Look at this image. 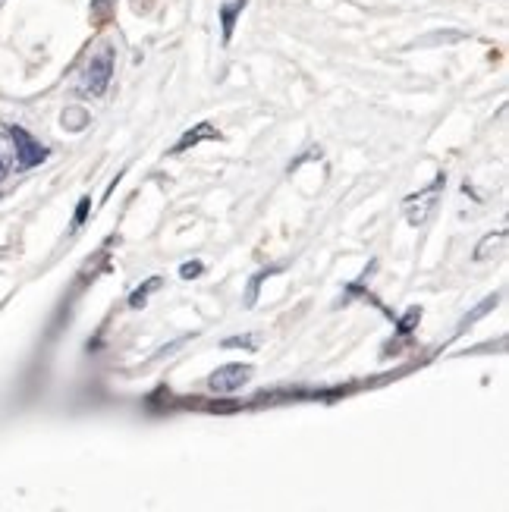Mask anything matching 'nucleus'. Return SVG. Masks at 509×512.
Returning a JSON list of instances; mask_svg holds the SVG:
<instances>
[{"instance_id": "1", "label": "nucleus", "mask_w": 509, "mask_h": 512, "mask_svg": "<svg viewBox=\"0 0 509 512\" xmlns=\"http://www.w3.org/2000/svg\"><path fill=\"white\" fill-rule=\"evenodd\" d=\"M110 76H114V48H110V44H101V48L88 57L85 70L79 76V92L101 98L110 85Z\"/></svg>"}, {"instance_id": "2", "label": "nucleus", "mask_w": 509, "mask_h": 512, "mask_svg": "<svg viewBox=\"0 0 509 512\" xmlns=\"http://www.w3.org/2000/svg\"><path fill=\"white\" fill-rule=\"evenodd\" d=\"M10 136H13V142H16V161H19L22 170L38 167L41 161H48V148H44L41 142H35L26 129L13 126V129H10Z\"/></svg>"}, {"instance_id": "3", "label": "nucleus", "mask_w": 509, "mask_h": 512, "mask_svg": "<svg viewBox=\"0 0 509 512\" xmlns=\"http://www.w3.org/2000/svg\"><path fill=\"white\" fill-rule=\"evenodd\" d=\"M249 374H252L249 365H224V368H217V371L211 374L208 387H211L214 393H233V390H239L242 384L249 381Z\"/></svg>"}, {"instance_id": "4", "label": "nucleus", "mask_w": 509, "mask_h": 512, "mask_svg": "<svg viewBox=\"0 0 509 512\" xmlns=\"http://www.w3.org/2000/svg\"><path fill=\"white\" fill-rule=\"evenodd\" d=\"M205 139H220V132L211 126V123H198L195 129H189L186 136L176 142V148H173V154H180V151H186V148H195L198 142H205Z\"/></svg>"}, {"instance_id": "5", "label": "nucleus", "mask_w": 509, "mask_h": 512, "mask_svg": "<svg viewBox=\"0 0 509 512\" xmlns=\"http://www.w3.org/2000/svg\"><path fill=\"white\" fill-rule=\"evenodd\" d=\"M246 4L249 0H236V4H227V7H220V16H224V38L230 41V35H233V26H236V16L246 10Z\"/></svg>"}, {"instance_id": "6", "label": "nucleus", "mask_w": 509, "mask_h": 512, "mask_svg": "<svg viewBox=\"0 0 509 512\" xmlns=\"http://www.w3.org/2000/svg\"><path fill=\"white\" fill-rule=\"evenodd\" d=\"M158 286H161V277H151V280H148L145 286H139V289H136V293H132V296H129V305H132V308H139V305H145V296L151 293V289H158Z\"/></svg>"}, {"instance_id": "7", "label": "nucleus", "mask_w": 509, "mask_h": 512, "mask_svg": "<svg viewBox=\"0 0 509 512\" xmlns=\"http://www.w3.org/2000/svg\"><path fill=\"white\" fill-rule=\"evenodd\" d=\"M10 164H13V151L7 148L4 139H0V180H4V176L10 173Z\"/></svg>"}, {"instance_id": "8", "label": "nucleus", "mask_w": 509, "mask_h": 512, "mask_svg": "<svg viewBox=\"0 0 509 512\" xmlns=\"http://www.w3.org/2000/svg\"><path fill=\"white\" fill-rule=\"evenodd\" d=\"M63 126L82 129L85 126V114H82V110H66V114H63Z\"/></svg>"}, {"instance_id": "9", "label": "nucleus", "mask_w": 509, "mask_h": 512, "mask_svg": "<svg viewBox=\"0 0 509 512\" xmlns=\"http://www.w3.org/2000/svg\"><path fill=\"white\" fill-rule=\"evenodd\" d=\"M202 271H205V264H202V261H186V264L180 267V277H183V280H192V277H198Z\"/></svg>"}, {"instance_id": "10", "label": "nucleus", "mask_w": 509, "mask_h": 512, "mask_svg": "<svg viewBox=\"0 0 509 512\" xmlns=\"http://www.w3.org/2000/svg\"><path fill=\"white\" fill-rule=\"evenodd\" d=\"M88 208H92V198H82L79 208H76V217H73V227L79 230L85 224V217H88Z\"/></svg>"}, {"instance_id": "11", "label": "nucleus", "mask_w": 509, "mask_h": 512, "mask_svg": "<svg viewBox=\"0 0 509 512\" xmlns=\"http://www.w3.org/2000/svg\"><path fill=\"white\" fill-rule=\"evenodd\" d=\"M418 318H422V308H409V311H406V318H403V324H400V333H409V330L415 327Z\"/></svg>"}, {"instance_id": "12", "label": "nucleus", "mask_w": 509, "mask_h": 512, "mask_svg": "<svg viewBox=\"0 0 509 512\" xmlns=\"http://www.w3.org/2000/svg\"><path fill=\"white\" fill-rule=\"evenodd\" d=\"M255 343H258L255 337H230V340H224V349H233V346H249L252 349Z\"/></svg>"}]
</instances>
